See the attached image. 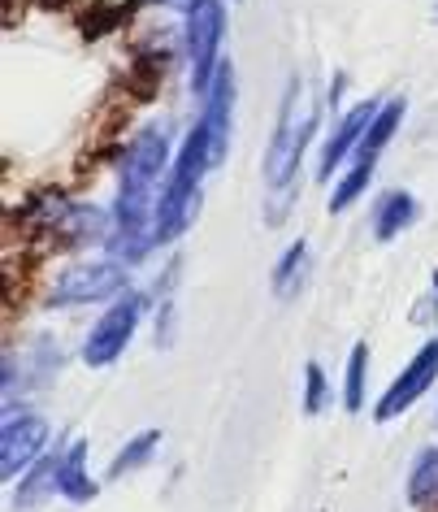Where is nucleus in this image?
Segmentation results:
<instances>
[{"instance_id":"9","label":"nucleus","mask_w":438,"mask_h":512,"mask_svg":"<svg viewBox=\"0 0 438 512\" xmlns=\"http://www.w3.org/2000/svg\"><path fill=\"white\" fill-rule=\"evenodd\" d=\"M378 100H365V105H356V109H347L343 118H339V126L326 135V144H321V157H317V178L321 183H330L334 174H339V165L347 161V157H356V148H360V139H365V131H369V122L378 118Z\"/></svg>"},{"instance_id":"1","label":"nucleus","mask_w":438,"mask_h":512,"mask_svg":"<svg viewBox=\"0 0 438 512\" xmlns=\"http://www.w3.org/2000/svg\"><path fill=\"white\" fill-rule=\"evenodd\" d=\"M170 135L165 126H144L131 135L122 161H118V200H113V235H109V256L122 265H135L157 248L152 243V222H157L161 191L170 183L174 170Z\"/></svg>"},{"instance_id":"19","label":"nucleus","mask_w":438,"mask_h":512,"mask_svg":"<svg viewBox=\"0 0 438 512\" xmlns=\"http://www.w3.org/2000/svg\"><path fill=\"white\" fill-rule=\"evenodd\" d=\"M326 400H330V382H326V369H321L317 361H308L304 365V417H317V413H326Z\"/></svg>"},{"instance_id":"21","label":"nucleus","mask_w":438,"mask_h":512,"mask_svg":"<svg viewBox=\"0 0 438 512\" xmlns=\"http://www.w3.org/2000/svg\"><path fill=\"white\" fill-rule=\"evenodd\" d=\"M434 18H438V5H434Z\"/></svg>"},{"instance_id":"3","label":"nucleus","mask_w":438,"mask_h":512,"mask_svg":"<svg viewBox=\"0 0 438 512\" xmlns=\"http://www.w3.org/2000/svg\"><path fill=\"white\" fill-rule=\"evenodd\" d=\"M187 66H191V92L200 100L222 70V40H226V5L222 0H196L187 9Z\"/></svg>"},{"instance_id":"15","label":"nucleus","mask_w":438,"mask_h":512,"mask_svg":"<svg viewBox=\"0 0 438 512\" xmlns=\"http://www.w3.org/2000/svg\"><path fill=\"white\" fill-rule=\"evenodd\" d=\"M408 504L417 512H438V447H425V452L412 460V469H408Z\"/></svg>"},{"instance_id":"18","label":"nucleus","mask_w":438,"mask_h":512,"mask_svg":"<svg viewBox=\"0 0 438 512\" xmlns=\"http://www.w3.org/2000/svg\"><path fill=\"white\" fill-rule=\"evenodd\" d=\"M365 382H369V343H356L347 356V387H343V408L360 413L365 408Z\"/></svg>"},{"instance_id":"17","label":"nucleus","mask_w":438,"mask_h":512,"mask_svg":"<svg viewBox=\"0 0 438 512\" xmlns=\"http://www.w3.org/2000/svg\"><path fill=\"white\" fill-rule=\"evenodd\" d=\"M373 174H378V165L352 161V170H347V174L339 178V183H334L326 209H330V213H347V209H352V204H356V200L369 191V178H373Z\"/></svg>"},{"instance_id":"2","label":"nucleus","mask_w":438,"mask_h":512,"mask_svg":"<svg viewBox=\"0 0 438 512\" xmlns=\"http://www.w3.org/2000/svg\"><path fill=\"white\" fill-rule=\"evenodd\" d=\"M313 135H317V100L308 96L304 79H291L287 96H282V109H278V122H274V135L265 144V165H261L265 183L274 191H291Z\"/></svg>"},{"instance_id":"7","label":"nucleus","mask_w":438,"mask_h":512,"mask_svg":"<svg viewBox=\"0 0 438 512\" xmlns=\"http://www.w3.org/2000/svg\"><path fill=\"white\" fill-rule=\"evenodd\" d=\"M48 434H53V421L40 413H9L5 430H0V473L5 478H18L27 473L35 460H44L48 452Z\"/></svg>"},{"instance_id":"16","label":"nucleus","mask_w":438,"mask_h":512,"mask_svg":"<svg viewBox=\"0 0 438 512\" xmlns=\"http://www.w3.org/2000/svg\"><path fill=\"white\" fill-rule=\"evenodd\" d=\"M157 447H161V430H139L135 439H126L122 452L109 460V482H118V478H126V473L144 469L148 460L157 456Z\"/></svg>"},{"instance_id":"6","label":"nucleus","mask_w":438,"mask_h":512,"mask_svg":"<svg viewBox=\"0 0 438 512\" xmlns=\"http://www.w3.org/2000/svg\"><path fill=\"white\" fill-rule=\"evenodd\" d=\"M434 378H438V339H425L421 348H417V356H412V361L395 374L391 387L382 391V400H378V408H373V417H378V421L404 417L408 408L434 387Z\"/></svg>"},{"instance_id":"10","label":"nucleus","mask_w":438,"mask_h":512,"mask_svg":"<svg viewBox=\"0 0 438 512\" xmlns=\"http://www.w3.org/2000/svg\"><path fill=\"white\" fill-rule=\"evenodd\" d=\"M417 222V196L412 191H382L373 204V239L391 243Z\"/></svg>"},{"instance_id":"11","label":"nucleus","mask_w":438,"mask_h":512,"mask_svg":"<svg viewBox=\"0 0 438 512\" xmlns=\"http://www.w3.org/2000/svg\"><path fill=\"white\" fill-rule=\"evenodd\" d=\"M100 486L87 473V439H74L61 452V469H57V495H66L70 504H92Z\"/></svg>"},{"instance_id":"5","label":"nucleus","mask_w":438,"mask_h":512,"mask_svg":"<svg viewBox=\"0 0 438 512\" xmlns=\"http://www.w3.org/2000/svg\"><path fill=\"white\" fill-rule=\"evenodd\" d=\"M126 291V265L122 261H83L57 274L48 300L57 309H74V304H100V300H118Z\"/></svg>"},{"instance_id":"4","label":"nucleus","mask_w":438,"mask_h":512,"mask_svg":"<svg viewBox=\"0 0 438 512\" xmlns=\"http://www.w3.org/2000/svg\"><path fill=\"white\" fill-rule=\"evenodd\" d=\"M144 313H148V296L135 291V287H126L118 300H109V309L100 313V322L87 330V339H83V365L105 369V365L118 361V356L126 352V343L135 339Z\"/></svg>"},{"instance_id":"20","label":"nucleus","mask_w":438,"mask_h":512,"mask_svg":"<svg viewBox=\"0 0 438 512\" xmlns=\"http://www.w3.org/2000/svg\"><path fill=\"white\" fill-rule=\"evenodd\" d=\"M161 5H187V9H191V5H196V0H161Z\"/></svg>"},{"instance_id":"13","label":"nucleus","mask_w":438,"mask_h":512,"mask_svg":"<svg viewBox=\"0 0 438 512\" xmlns=\"http://www.w3.org/2000/svg\"><path fill=\"white\" fill-rule=\"evenodd\" d=\"M57 469H61V456H53V452H48L44 460H35V465L22 473V486L14 491V508L18 512H35V508H40L44 499L57 491Z\"/></svg>"},{"instance_id":"12","label":"nucleus","mask_w":438,"mask_h":512,"mask_svg":"<svg viewBox=\"0 0 438 512\" xmlns=\"http://www.w3.org/2000/svg\"><path fill=\"white\" fill-rule=\"evenodd\" d=\"M308 270H313V248H308L304 239H295L291 248L278 256L274 278H269V287H274V296H278V300L300 296V287L308 283Z\"/></svg>"},{"instance_id":"14","label":"nucleus","mask_w":438,"mask_h":512,"mask_svg":"<svg viewBox=\"0 0 438 512\" xmlns=\"http://www.w3.org/2000/svg\"><path fill=\"white\" fill-rule=\"evenodd\" d=\"M399 122H404V100H386V105L378 109V118L369 122V131H365V139H360V148H356L352 161L378 165V157L386 152V144H391L395 131H399Z\"/></svg>"},{"instance_id":"8","label":"nucleus","mask_w":438,"mask_h":512,"mask_svg":"<svg viewBox=\"0 0 438 512\" xmlns=\"http://www.w3.org/2000/svg\"><path fill=\"white\" fill-rule=\"evenodd\" d=\"M230 122H235V70H230V61H222L209 96H204V105H200V122H196L217 165H222L230 152Z\"/></svg>"}]
</instances>
